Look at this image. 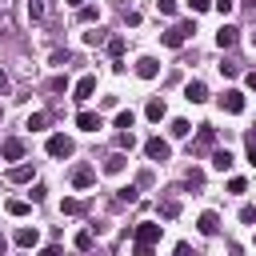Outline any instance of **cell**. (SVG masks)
Instances as JSON below:
<instances>
[{
    "label": "cell",
    "mask_w": 256,
    "mask_h": 256,
    "mask_svg": "<svg viewBox=\"0 0 256 256\" xmlns=\"http://www.w3.org/2000/svg\"><path fill=\"white\" fill-rule=\"evenodd\" d=\"M48 156H56V160H64V156H72V140H68L64 132H56V136H48Z\"/></svg>",
    "instance_id": "cell-5"
},
{
    "label": "cell",
    "mask_w": 256,
    "mask_h": 256,
    "mask_svg": "<svg viewBox=\"0 0 256 256\" xmlns=\"http://www.w3.org/2000/svg\"><path fill=\"white\" fill-rule=\"evenodd\" d=\"M132 124H136V116H132L128 108H124V112H116V128H120V132H132Z\"/></svg>",
    "instance_id": "cell-20"
},
{
    "label": "cell",
    "mask_w": 256,
    "mask_h": 256,
    "mask_svg": "<svg viewBox=\"0 0 256 256\" xmlns=\"http://www.w3.org/2000/svg\"><path fill=\"white\" fill-rule=\"evenodd\" d=\"M156 4H160V12H164V16H176V0H156Z\"/></svg>",
    "instance_id": "cell-33"
},
{
    "label": "cell",
    "mask_w": 256,
    "mask_h": 256,
    "mask_svg": "<svg viewBox=\"0 0 256 256\" xmlns=\"http://www.w3.org/2000/svg\"><path fill=\"white\" fill-rule=\"evenodd\" d=\"M8 176H12V184H28V180H32L36 172H32V164H16V168H12Z\"/></svg>",
    "instance_id": "cell-18"
},
{
    "label": "cell",
    "mask_w": 256,
    "mask_h": 256,
    "mask_svg": "<svg viewBox=\"0 0 256 256\" xmlns=\"http://www.w3.org/2000/svg\"><path fill=\"white\" fill-rule=\"evenodd\" d=\"M72 92H76V100H88V96H92V92H96V76H80V80H76V88H72Z\"/></svg>",
    "instance_id": "cell-12"
},
{
    "label": "cell",
    "mask_w": 256,
    "mask_h": 256,
    "mask_svg": "<svg viewBox=\"0 0 256 256\" xmlns=\"http://www.w3.org/2000/svg\"><path fill=\"white\" fill-rule=\"evenodd\" d=\"M144 116H148V120H156V124H160V120H164V116H168V108H164V100H160V96H152V100H148V108H144Z\"/></svg>",
    "instance_id": "cell-13"
},
{
    "label": "cell",
    "mask_w": 256,
    "mask_h": 256,
    "mask_svg": "<svg viewBox=\"0 0 256 256\" xmlns=\"http://www.w3.org/2000/svg\"><path fill=\"white\" fill-rule=\"evenodd\" d=\"M76 128L80 132H96V128H104V120H100V112H76Z\"/></svg>",
    "instance_id": "cell-7"
},
{
    "label": "cell",
    "mask_w": 256,
    "mask_h": 256,
    "mask_svg": "<svg viewBox=\"0 0 256 256\" xmlns=\"http://www.w3.org/2000/svg\"><path fill=\"white\" fill-rule=\"evenodd\" d=\"M28 16L40 20V16H44V0H28Z\"/></svg>",
    "instance_id": "cell-28"
},
{
    "label": "cell",
    "mask_w": 256,
    "mask_h": 256,
    "mask_svg": "<svg viewBox=\"0 0 256 256\" xmlns=\"http://www.w3.org/2000/svg\"><path fill=\"white\" fill-rule=\"evenodd\" d=\"M228 192H232V196H244V192H248V180L232 176V180H228Z\"/></svg>",
    "instance_id": "cell-25"
},
{
    "label": "cell",
    "mask_w": 256,
    "mask_h": 256,
    "mask_svg": "<svg viewBox=\"0 0 256 256\" xmlns=\"http://www.w3.org/2000/svg\"><path fill=\"white\" fill-rule=\"evenodd\" d=\"M232 164H236V160H232L228 148H216V152H212V168H216V172H228Z\"/></svg>",
    "instance_id": "cell-14"
},
{
    "label": "cell",
    "mask_w": 256,
    "mask_h": 256,
    "mask_svg": "<svg viewBox=\"0 0 256 256\" xmlns=\"http://www.w3.org/2000/svg\"><path fill=\"white\" fill-rule=\"evenodd\" d=\"M44 124H48V112H32V116H28V128H32V132H40Z\"/></svg>",
    "instance_id": "cell-24"
},
{
    "label": "cell",
    "mask_w": 256,
    "mask_h": 256,
    "mask_svg": "<svg viewBox=\"0 0 256 256\" xmlns=\"http://www.w3.org/2000/svg\"><path fill=\"white\" fill-rule=\"evenodd\" d=\"M64 4H68V8H84V0H64Z\"/></svg>",
    "instance_id": "cell-41"
},
{
    "label": "cell",
    "mask_w": 256,
    "mask_h": 256,
    "mask_svg": "<svg viewBox=\"0 0 256 256\" xmlns=\"http://www.w3.org/2000/svg\"><path fill=\"white\" fill-rule=\"evenodd\" d=\"M192 32H196V28H192L188 20H180V24H172V28H168V32L160 36V40H164V48H180V44H184V40H188Z\"/></svg>",
    "instance_id": "cell-2"
},
{
    "label": "cell",
    "mask_w": 256,
    "mask_h": 256,
    "mask_svg": "<svg viewBox=\"0 0 256 256\" xmlns=\"http://www.w3.org/2000/svg\"><path fill=\"white\" fill-rule=\"evenodd\" d=\"M196 228H200V236H216V232H220V216H216V212H200Z\"/></svg>",
    "instance_id": "cell-9"
},
{
    "label": "cell",
    "mask_w": 256,
    "mask_h": 256,
    "mask_svg": "<svg viewBox=\"0 0 256 256\" xmlns=\"http://www.w3.org/2000/svg\"><path fill=\"white\" fill-rule=\"evenodd\" d=\"M248 164L256 168V144H248Z\"/></svg>",
    "instance_id": "cell-38"
},
{
    "label": "cell",
    "mask_w": 256,
    "mask_h": 256,
    "mask_svg": "<svg viewBox=\"0 0 256 256\" xmlns=\"http://www.w3.org/2000/svg\"><path fill=\"white\" fill-rule=\"evenodd\" d=\"M212 4H216V12H220V16H228V12H232V8H236V4H232V0H212Z\"/></svg>",
    "instance_id": "cell-34"
},
{
    "label": "cell",
    "mask_w": 256,
    "mask_h": 256,
    "mask_svg": "<svg viewBox=\"0 0 256 256\" xmlns=\"http://www.w3.org/2000/svg\"><path fill=\"white\" fill-rule=\"evenodd\" d=\"M76 12H80V20H100V8H88V4H84V8H76Z\"/></svg>",
    "instance_id": "cell-29"
},
{
    "label": "cell",
    "mask_w": 256,
    "mask_h": 256,
    "mask_svg": "<svg viewBox=\"0 0 256 256\" xmlns=\"http://www.w3.org/2000/svg\"><path fill=\"white\" fill-rule=\"evenodd\" d=\"M184 100H188V104H204V100H208V84H204V80L184 84Z\"/></svg>",
    "instance_id": "cell-6"
},
{
    "label": "cell",
    "mask_w": 256,
    "mask_h": 256,
    "mask_svg": "<svg viewBox=\"0 0 256 256\" xmlns=\"http://www.w3.org/2000/svg\"><path fill=\"white\" fill-rule=\"evenodd\" d=\"M156 240H160V224H152V220H140L136 224V256H152V248H156Z\"/></svg>",
    "instance_id": "cell-1"
},
{
    "label": "cell",
    "mask_w": 256,
    "mask_h": 256,
    "mask_svg": "<svg viewBox=\"0 0 256 256\" xmlns=\"http://www.w3.org/2000/svg\"><path fill=\"white\" fill-rule=\"evenodd\" d=\"M156 72H160V64H156L152 56H140V60H136V76H140V80H156Z\"/></svg>",
    "instance_id": "cell-10"
},
{
    "label": "cell",
    "mask_w": 256,
    "mask_h": 256,
    "mask_svg": "<svg viewBox=\"0 0 256 256\" xmlns=\"http://www.w3.org/2000/svg\"><path fill=\"white\" fill-rule=\"evenodd\" d=\"M244 84H248V88L256 92V72H248V80H244Z\"/></svg>",
    "instance_id": "cell-39"
},
{
    "label": "cell",
    "mask_w": 256,
    "mask_h": 256,
    "mask_svg": "<svg viewBox=\"0 0 256 256\" xmlns=\"http://www.w3.org/2000/svg\"><path fill=\"white\" fill-rule=\"evenodd\" d=\"M40 256H60V248H56V244H48V248H44Z\"/></svg>",
    "instance_id": "cell-36"
},
{
    "label": "cell",
    "mask_w": 256,
    "mask_h": 256,
    "mask_svg": "<svg viewBox=\"0 0 256 256\" xmlns=\"http://www.w3.org/2000/svg\"><path fill=\"white\" fill-rule=\"evenodd\" d=\"M144 152H148V160H168V156H172V144L160 140V136H148V140H144Z\"/></svg>",
    "instance_id": "cell-3"
},
{
    "label": "cell",
    "mask_w": 256,
    "mask_h": 256,
    "mask_svg": "<svg viewBox=\"0 0 256 256\" xmlns=\"http://www.w3.org/2000/svg\"><path fill=\"white\" fill-rule=\"evenodd\" d=\"M168 132H172L176 140H184V136L192 132V124H188V120H172V124H168Z\"/></svg>",
    "instance_id": "cell-21"
},
{
    "label": "cell",
    "mask_w": 256,
    "mask_h": 256,
    "mask_svg": "<svg viewBox=\"0 0 256 256\" xmlns=\"http://www.w3.org/2000/svg\"><path fill=\"white\" fill-rule=\"evenodd\" d=\"M236 44V28L232 24H220V32H216V48H232Z\"/></svg>",
    "instance_id": "cell-17"
},
{
    "label": "cell",
    "mask_w": 256,
    "mask_h": 256,
    "mask_svg": "<svg viewBox=\"0 0 256 256\" xmlns=\"http://www.w3.org/2000/svg\"><path fill=\"white\" fill-rule=\"evenodd\" d=\"M0 156H4V160H20V156H24V140H20V136H8V140L0 144Z\"/></svg>",
    "instance_id": "cell-8"
},
{
    "label": "cell",
    "mask_w": 256,
    "mask_h": 256,
    "mask_svg": "<svg viewBox=\"0 0 256 256\" xmlns=\"http://www.w3.org/2000/svg\"><path fill=\"white\" fill-rule=\"evenodd\" d=\"M176 256H192V248L188 244H176Z\"/></svg>",
    "instance_id": "cell-37"
},
{
    "label": "cell",
    "mask_w": 256,
    "mask_h": 256,
    "mask_svg": "<svg viewBox=\"0 0 256 256\" xmlns=\"http://www.w3.org/2000/svg\"><path fill=\"white\" fill-rule=\"evenodd\" d=\"M76 248L88 252V248H92V232H80V236H76Z\"/></svg>",
    "instance_id": "cell-30"
},
{
    "label": "cell",
    "mask_w": 256,
    "mask_h": 256,
    "mask_svg": "<svg viewBox=\"0 0 256 256\" xmlns=\"http://www.w3.org/2000/svg\"><path fill=\"white\" fill-rule=\"evenodd\" d=\"M12 240H16V244H20V248H32V244H36V240H40V232H36V228H28V224H24V228H16V236H12Z\"/></svg>",
    "instance_id": "cell-16"
},
{
    "label": "cell",
    "mask_w": 256,
    "mask_h": 256,
    "mask_svg": "<svg viewBox=\"0 0 256 256\" xmlns=\"http://www.w3.org/2000/svg\"><path fill=\"white\" fill-rule=\"evenodd\" d=\"M220 108L232 112V116H240V112H244V92H240V88H228V92L220 96Z\"/></svg>",
    "instance_id": "cell-4"
},
{
    "label": "cell",
    "mask_w": 256,
    "mask_h": 256,
    "mask_svg": "<svg viewBox=\"0 0 256 256\" xmlns=\"http://www.w3.org/2000/svg\"><path fill=\"white\" fill-rule=\"evenodd\" d=\"M212 140H216V128H208V124H200V136H196V144H200V148H208Z\"/></svg>",
    "instance_id": "cell-22"
},
{
    "label": "cell",
    "mask_w": 256,
    "mask_h": 256,
    "mask_svg": "<svg viewBox=\"0 0 256 256\" xmlns=\"http://www.w3.org/2000/svg\"><path fill=\"white\" fill-rule=\"evenodd\" d=\"M60 212H64V216H80V212H84V200H76V196H68V200L60 204Z\"/></svg>",
    "instance_id": "cell-19"
},
{
    "label": "cell",
    "mask_w": 256,
    "mask_h": 256,
    "mask_svg": "<svg viewBox=\"0 0 256 256\" xmlns=\"http://www.w3.org/2000/svg\"><path fill=\"white\" fill-rule=\"evenodd\" d=\"M188 8H192V12H208V8H212V0H188Z\"/></svg>",
    "instance_id": "cell-35"
},
{
    "label": "cell",
    "mask_w": 256,
    "mask_h": 256,
    "mask_svg": "<svg viewBox=\"0 0 256 256\" xmlns=\"http://www.w3.org/2000/svg\"><path fill=\"white\" fill-rule=\"evenodd\" d=\"M124 164H128V156H124V152H112V156L104 160V172H108V176H120Z\"/></svg>",
    "instance_id": "cell-15"
},
{
    "label": "cell",
    "mask_w": 256,
    "mask_h": 256,
    "mask_svg": "<svg viewBox=\"0 0 256 256\" xmlns=\"http://www.w3.org/2000/svg\"><path fill=\"white\" fill-rule=\"evenodd\" d=\"M136 196H140V192H136V188H120V204H132V200H136Z\"/></svg>",
    "instance_id": "cell-31"
},
{
    "label": "cell",
    "mask_w": 256,
    "mask_h": 256,
    "mask_svg": "<svg viewBox=\"0 0 256 256\" xmlns=\"http://www.w3.org/2000/svg\"><path fill=\"white\" fill-rule=\"evenodd\" d=\"M240 220H244V224H252V220H256V208H252V204H244V208H240Z\"/></svg>",
    "instance_id": "cell-32"
},
{
    "label": "cell",
    "mask_w": 256,
    "mask_h": 256,
    "mask_svg": "<svg viewBox=\"0 0 256 256\" xmlns=\"http://www.w3.org/2000/svg\"><path fill=\"white\" fill-rule=\"evenodd\" d=\"M160 216H164V220L180 216V200H164V204H160Z\"/></svg>",
    "instance_id": "cell-23"
},
{
    "label": "cell",
    "mask_w": 256,
    "mask_h": 256,
    "mask_svg": "<svg viewBox=\"0 0 256 256\" xmlns=\"http://www.w3.org/2000/svg\"><path fill=\"white\" fill-rule=\"evenodd\" d=\"M8 212L12 216H28V200H8Z\"/></svg>",
    "instance_id": "cell-27"
},
{
    "label": "cell",
    "mask_w": 256,
    "mask_h": 256,
    "mask_svg": "<svg viewBox=\"0 0 256 256\" xmlns=\"http://www.w3.org/2000/svg\"><path fill=\"white\" fill-rule=\"evenodd\" d=\"M252 40H256V36H252Z\"/></svg>",
    "instance_id": "cell-42"
},
{
    "label": "cell",
    "mask_w": 256,
    "mask_h": 256,
    "mask_svg": "<svg viewBox=\"0 0 256 256\" xmlns=\"http://www.w3.org/2000/svg\"><path fill=\"white\" fill-rule=\"evenodd\" d=\"M108 52L120 60V56H124V36H112V40H108Z\"/></svg>",
    "instance_id": "cell-26"
},
{
    "label": "cell",
    "mask_w": 256,
    "mask_h": 256,
    "mask_svg": "<svg viewBox=\"0 0 256 256\" xmlns=\"http://www.w3.org/2000/svg\"><path fill=\"white\" fill-rule=\"evenodd\" d=\"M4 92H8V76L0 72V96H4Z\"/></svg>",
    "instance_id": "cell-40"
},
{
    "label": "cell",
    "mask_w": 256,
    "mask_h": 256,
    "mask_svg": "<svg viewBox=\"0 0 256 256\" xmlns=\"http://www.w3.org/2000/svg\"><path fill=\"white\" fill-rule=\"evenodd\" d=\"M92 180H96V172H92L88 164H76V168H72V188H88Z\"/></svg>",
    "instance_id": "cell-11"
}]
</instances>
